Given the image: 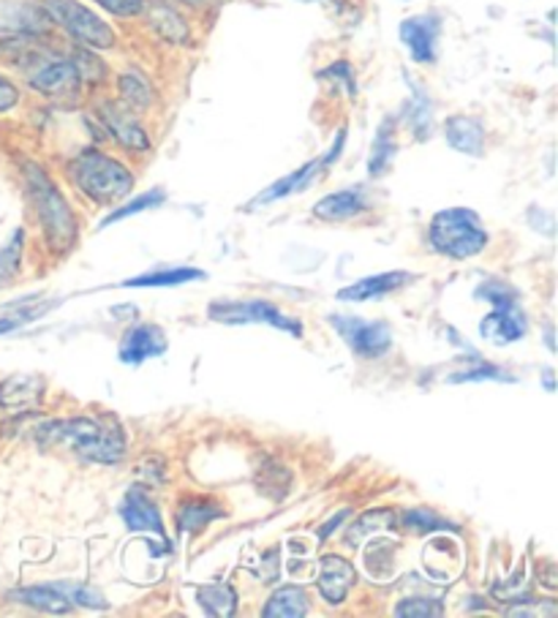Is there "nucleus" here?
Masks as SVG:
<instances>
[{"label":"nucleus","instance_id":"393cba45","mask_svg":"<svg viewBox=\"0 0 558 618\" xmlns=\"http://www.w3.org/2000/svg\"><path fill=\"white\" fill-rule=\"evenodd\" d=\"M395 150H398V144H395V128H393V121H388V123H382L377 139H373V150H370V159H368L370 175L379 177L382 172H388V166L393 164Z\"/></svg>","mask_w":558,"mask_h":618},{"label":"nucleus","instance_id":"473e14b6","mask_svg":"<svg viewBox=\"0 0 558 618\" xmlns=\"http://www.w3.org/2000/svg\"><path fill=\"white\" fill-rule=\"evenodd\" d=\"M20 254H23V232H17V238L7 249H0V287L12 283V278L17 276Z\"/></svg>","mask_w":558,"mask_h":618},{"label":"nucleus","instance_id":"ddd939ff","mask_svg":"<svg viewBox=\"0 0 558 618\" xmlns=\"http://www.w3.org/2000/svg\"><path fill=\"white\" fill-rule=\"evenodd\" d=\"M411 278L415 276L404 270L379 273V276H368V278H363V281L352 283V287L341 289V292H338V300H343V303H365V300H379V298H384V294L398 292V289L406 287Z\"/></svg>","mask_w":558,"mask_h":618},{"label":"nucleus","instance_id":"423d86ee","mask_svg":"<svg viewBox=\"0 0 558 618\" xmlns=\"http://www.w3.org/2000/svg\"><path fill=\"white\" fill-rule=\"evenodd\" d=\"M47 12L79 45L90 47V50H112L115 47V30L79 0H47Z\"/></svg>","mask_w":558,"mask_h":618},{"label":"nucleus","instance_id":"0eeeda50","mask_svg":"<svg viewBox=\"0 0 558 618\" xmlns=\"http://www.w3.org/2000/svg\"><path fill=\"white\" fill-rule=\"evenodd\" d=\"M207 316L221 325H267L289 336H303V325L297 319H289L267 300H218L207 308Z\"/></svg>","mask_w":558,"mask_h":618},{"label":"nucleus","instance_id":"39448f33","mask_svg":"<svg viewBox=\"0 0 558 618\" xmlns=\"http://www.w3.org/2000/svg\"><path fill=\"white\" fill-rule=\"evenodd\" d=\"M477 298L493 305L491 314L482 319L480 336L485 341L507 346V343L520 341L525 336V314L518 303V292L509 283L498 281V278H487L485 283L477 287Z\"/></svg>","mask_w":558,"mask_h":618},{"label":"nucleus","instance_id":"f03ea898","mask_svg":"<svg viewBox=\"0 0 558 618\" xmlns=\"http://www.w3.org/2000/svg\"><path fill=\"white\" fill-rule=\"evenodd\" d=\"M25 177H28L30 197H34L36 213H39V222L45 227L47 243L55 254H63V251H68L77 243V218H74L68 202L41 166L28 164L25 166Z\"/></svg>","mask_w":558,"mask_h":618},{"label":"nucleus","instance_id":"7c9ffc66","mask_svg":"<svg viewBox=\"0 0 558 618\" xmlns=\"http://www.w3.org/2000/svg\"><path fill=\"white\" fill-rule=\"evenodd\" d=\"M404 526H409V529L417 531V534H426V531H436V529H453V531L458 529V526L439 518V515L431 513V509H409V513L404 515Z\"/></svg>","mask_w":558,"mask_h":618},{"label":"nucleus","instance_id":"b1692460","mask_svg":"<svg viewBox=\"0 0 558 618\" xmlns=\"http://www.w3.org/2000/svg\"><path fill=\"white\" fill-rule=\"evenodd\" d=\"M196 600H200V605L205 607L211 616L218 618H229L234 613V607H238V596H234L232 585L227 583L205 585V589L196 591Z\"/></svg>","mask_w":558,"mask_h":618},{"label":"nucleus","instance_id":"a211bd4d","mask_svg":"<svg viewBox=\"0 0 558 618\" xmlns=\"http://www.w3.org/2000/svg\"><path fill=\"white\" fill-rule=\"evenodd\" d=\"M449 148L464 155H482L485 150V128L471 115H453L444 126Z\"/></svg>","mask_w":558,"mask_h":618},{"label":"nucleus","instance_id":"aec40b11","mask_svg":"<svg viewBox=\"0 0 558 618\" xmlns=\"http://www.w3.org/2000/svg\"><path fill=\"white\" fill-rule=\"evenodd\" d=\"M148 17H150V25L155 28V34H158L161 39L172 41V45H186V41L191 39L189 23H186V20L175 12V9L166 7V3H153Z\"/></svg>","mask_w":558,"mask_h":618},{"label":"nucleus","instance_id":"f704fd0d","mask_svg":"<svg viewBox=\"0 0 558 618\" xmlns=\"http://www.w3.org/2000/svg\"><path fill=\"white\" fill-rule=\"evenodd\" d=\"M96 3L115 17H134L144 9V0H96Z\"/></svg>","mask_w":558,"mask_h":618},{"label":"nucleus","instance_id":"6e6552de","mask_svg":"<svg viewBox=\"0 0 558 618\" xmlns=\"http://www.w3.org/2000/svg\"><path fill=\"white\" fill-rule=\"evenodd\" d=\"M330 325L348 343V349L363 354V357H382L393 346V332L384 321H365L357 316L332 314Z\"/></svg>","mask_w":558,"mask_h":618},{"label":"nucleus","instance_id":"1a4fd4ad","mask_svg":"<svg viewBox=\"0 0 558 618\" xmlns=\"http://www.w3.org/2000/svg\"><path fill=\"white\" fill-rule=\"evenodd\" d=\"M79 83H83V74L66 58H45L30 72V88L45 96H52V99L74 96L79 90Z\"/></svg>","mask_w":558,"mask_h":618},{"label":"nucleus","instance_id":"a19ab883","mask_svg":"<svg viewBox=\"0 0 558 618\" xmlns=\"http://www.w3.org/2000/svg\"><path fill=\"white\" fill-rule=\"evenodd\" d=\"M545 384H547V390H553V376H550V370L545 374Z\"/></svg>","mask_w":558,"mask_h":618},{"label":"nucleus","instance_id":"c85d7f7f","mask_svg":"<svg viewBox=\"0 0 558 618\" xmlns=\"http://www.w3.org/2000/svg\"><path fill=\"white\" fill-rule=\"evenodd\" d=\"M52 589L68 602V605H83V607H106V600L96 589L85 583H52Z\"/></svg>","mask_w":558,"mask_h":618},{"label":"nucleus","instance_id":"9d476101","mask_svg":"<svg viewBox=\"0 0 558 618\" xmlns=\"http://www.w3.org/2000/svg\"><path fill=\"white\" fill-rule=\"evenodd\" d=\"M442 34V23L436 14H417L401 23V41L409 50L411 61L433 63L436 61V45Z\"/></svg>","mask_w":558,"mask_h":618},{"label":"nucleus","instance_id":"72a5a7b5","mask_svg":"<svg viewBox=\"0 0 558 618\" xmlns=\"http://www.w3.org/2000/svg\"><path fill=\"white\" fill-rule=\"evenodd\" d=\"M398 616H409V618H436L442 616V605L436 600H428V596H411V600H404L398 607H395Z\"/></svg>","mask_w":558,"mask_h":618},{"label":"nucleus","instance_id":"6ab92c4d","mask_svg":"<svg viewBox=\"0 0 558 618\" xmlns=\"http://www.w3.org/2000/svg\"><path fill=\"white\" fill-rule=\"evenodd\" d=\"M321 166H327L325 159L308 161V164L300 166L297 172H292V175H287V177H283V180L272 182V186L267 188V191H262L259 197H256L254 202H251V207H262V204H270V202H276V199L289 197V193H294V191H303V188L308 186L310 180H314L316 172H319Z\"/></svg>","mask_w":558,"mask_h":618},{"label":"nucleus","instance_id":"4c0bfd02","mask_svg":"<svg viewBox=\"0 0 558 618\" xmlns=\"http://www.w3.org/2000/svg\"><path fill=\"white\" fill-rule=\"evenodd\" d=\"M477 379H504V381H507L509 376L502 374V370H498V368H493V365H482L480 370H469V374L453 376V381H477Z\"/></svg>","mask_w":558,"mask_h":618},{"label":"nucleus","instance_id":"f3484780","mask_svg":"<svg viewBox=\"0 0 558 618\" xmlns=\"http://www.w3.org/2000/svg\"><path fill=\"white\" fill-rule=\"evenodd\" d=\"M368 207V193L363 188H346V191L327 193L325 199L314 204V216L325 222H346L359 216Z\"/></svg>","mask_w":558,"mask_h":618},{"label":"nucleus","instance_id":"58836bf2","mask_svg":"<svg viewBox=\"0 0 558 618\" xmlns=\"http://www.w3.org/2000/svg\"><path fill=\"white\" fill-rule=\"evenodd\" d=\"M36 316H39V311H28V314H14V316H3V319H0V336H7V332L17 330V327H23V325H25V321L36 319Z\"/></svg>","mask_w":558,"mask_h":618},{"label":"nucleus","instance_id":"e433bc0d","mask_svg":"<svg viewBox=\"0 0 558 618\" xmlns=\"http://www.w3.org/2000/svg\"><path fill=\"white\" fill-rule=\"evenodd\" d=\"M20 101V90L14 88V83H9L7 77H0V112L14 110Z\"/></svg>","mask_w":558,"mask_h":618},{"label":"nucleus","instance_id":"412c9836","mask_svg":"<svg viewBox=\"0 0 558 618\" xmlns=\"http://www.w3.org/2000/svg\"><path fill=\"white\" fill-rule=\"evenodd\" d=\"M305 613H308V596L297 585H283L265 605L267 618H300Z\"/></svg>","mask_w":558,"mask_h":618},{"label":"nucleus","instance_id":"4be33fe9","mask_svg":"<svg viewBox=\"0 0 558 618\" xmlns=\"http://www.w3.org/2000/svg\"><path fill=\"white\" fill-rule=\"evenodd\" d=\"M205 273L196 270V267H172V270H155V273H144V276L128 278L123 281L121 287L137 289V287H177V283H189V281H202Z\"/></svg>","mask_w":558,"mask_h":618},{"label":"nucleus","instance_id":"c756f323","mask_svg":"<svg viewBox=\"0 0 558 618\" xmlns=\"http://www.w3.org/2000/svg\"><path fill=\"white\" fill-rule=\"evenodd\" d=\"M409 117H411V126H415L417 139H426L431 137V128H433V112H431V99L422 93L420 88L415 85V101L409 106Z\"/></svg>","mask_w":558,"mask_h":618},{"label":"nucleus","instance_id":"c9c22d12","mask_svg":"<svg viewBox=\"0 0 558 618\" xmlns=\"http://www.w3.org/2000/svg\"><path fill=\"white\" fill-rule=\"evenodd\" d=\"M321 77H338V83H343L346 85V90H348V96H354L357 93V85H354V74H352V66L348 63H332L330 68H327Z\"/></svg>","mask_w":558,"mask_h":618},{"label":"nucleus","instance_id":"20e7f679","mask_svg":"<svg viewBox=\"0 0 558 618\" xmlns=\"http://www.w3.org/2000/svg\"><path fill=\"white\" fill-rule=\"evenodd\" d=\"M428 240L433 249L453 260H471L487 245V232L480 216L469 207H447L433 216L428 227Z\"/></svg>","mask_w":558,"mask_h":618},{"label":"nucleus","instance_id":"a878e982","mask_svg":"<svg viewBox=\"0 0 558 618\" xmlns=\"http://www.w3.org/2000/svg\"><path fill=\"white\" fill-rule=\"evenodd\" d=\"M12 600L23 602V605L36 607V610H47V613H66L68 602L58 594L55 589L50 585H39V589H23V591H12Z\"/></svg>","mask_w":558,"mask_h":618},{"label":"nucleus","instance_id":"7ed1b4c3","mask_svg":"<svg viewBox=\"0 0 558 618\" xmlns=\"http://www.w3.org/2000/svg\"><path fill=\"white\" fill-rule=\"evenodd\" d=\"M68 175L77 182L79 191L99 204H112L117 199L128 197L134 188V175L121 164L110 159L101 150H83L77 159L68 164Z\"/></svg>","mask_w":558,"mask_h":618},{"label":"nucleus","instance_id":"2f4dec72","mask_svg":"<svg viewBox=\"0 0 558 618\" xmlns=\"http://www.w3.org/2000/svg\"><path fill=\"white\" fill-rule=\"evenodd\" d=\"M395 520H393V513H368L363 515V520H357V524L348 529L346 534V542L348 545H357L359 537H368L370 531H379V529H390Z\"/></svg>","mask_w":558,"mask_h":618},{"label":"nucleus","instance_id":"ea45409f","mask_svg":"<svg viewBox=\"0 0 558 618\" xmlns=\"http://www.w3.org/2000/svg\"><path fill=\"white\" fill-rule=\"evenodd\" d=\"M346 515H348V513H341V515H335V518H332V520H330V524H327V526H325V529H321V531H319V540H325V537H327V534H330V531H332V529H335V526H338V524H341V520H343V518H346Z\"/></svg>","mask_w":558,"mask_h":618},{"label":"nucleus","instance_id":"2eb2a0df","mask_svg":"<svg viewBox=\"0 0 558 618\" xmlns=\"http://www.w3.org/2000/svg\"><path fill=\"white\" fill-rule=\"evenodd\" d=\"M45 395V381L39 376L17 374L9 376L7 381H0V406L9 412H28L36 408Z\"/></svg>","mask_w":558,"mask_h":618},{"label":"nucleus","instance_id":"9b49d317","mask_svg":"<svg viewBox=\"0 0 558 618\" xmlns=\"http://www.w3.org/2000/svg\"><path fill=\"white\" fill-rule=\"evenodd\" d=\"M101 121H104L106 131L115 137V142H121L123 148L128 150H150V137L148 131L142 128V123L134 117V112L128 110L126 104H115V101H106L104 106L99 110Z\"/></svg>","mask_w":558,"mask_h":618},{"label":"nucleus","instance_id":"dca6fc26","mask_svg":"<svg viewBox=\"0 0 558 618\" xmlns=\"http://www.w3.org/2000/svg\"><path fill=\"white\" fill-rule=\"evenodd\" d=\"M123 524L131 531H153V534L164 537V520H161L158 507L148 499V493H142L139 488H131L128 496L121 504Z\"/></svg>","mask_w":558,"mask_h":618},{"label":"nucleus","instance_id":"cd10ccee","mask_svg":"<svg viewBox=\"0 0 558 618\" xmlns=\"http://www.w3.org/2000/svg\"><path fill=\"white\" fill-rule=\"evenodd\" d=\"M164 202H166V193L161 191V188H153V191H144L142 197H134L131 202L123 204V207H117V211L112 213L110 218H104V222H101V227H110V224L123 222V218H131V216H137V213L153 211V207H161V204H164Z\"/></svg>","mask_w":558,"mask_h":618},{"label":"nucleus","instance_id":"4468645a","mask_svg":"<svg viewBox=\"0 0 558 618\" xmlns=\"http://www.w3.org/2000/svg\"><path fill=\"white\" fill-rule=\"evenodd\" d=\"M357 572L352 564L341 556H325L319 562V591L330 605H341L352 591Z\"/></svg>","mask_w":558,"mask_h":618},{"label":"nucleus","instance_id":"5701e85b","mask_svg":"<svg viewBox=\"0 0 558 618\" xmlns=\"http://www.w3.org/2000/svg\"><path fill=\"white\" fill-rule=\"evenodd\" d=\"M224 518V509L218 507V504H211V502H186L180 507V513H177V529H180V534H196L200 529H205L211 520H218Z\"/></svg>","mask_w":558,"mask_h":618},{"label":"nucleus","instance_id":"bb28decb","mask_svg":"<svg viewBox=\"0 0 558 618\" xmlns=\"http://www.w3.org/2000/svg\"><path fill=\"white\" fill-rule=\"evenodd\" d=\"M121 96L128 106L134 110H144V106L153 104V88L148 85V79L137 72H128L121 77Z\"/></svg>","mask_w":558,"mask_h":618},{"label":"nucleus","instance_id":"79ce46f5","mask_svg":"<svg viewBox=\"0 0 558 618\" xmlns=\"http://www.w3.org/2000/svg\"><path fill=\"white\" fill-rule=\"evenodd\" d=\"M182 3H189V7H202L205 0H182Z\"/></svg>","mask_w":558,"mask_h":618},{"label":"nucleus","instance_id":"f257e3e1","mask_svg":"<svg viewBox=\"0 0 558 618\" xmlns=\"http://www.w3.org/2000/svg\"><path fill=\"white\" fill-rule=\"evenodd\" d=\"M41 447H68L77 458L93 464H117L126 455V437L123 428L90 420V417H72V420H52L36 431Z\"/></svg>","mask_w":558,"mask_h":618},{"label":"nucleus","instance_id":"f8f14e48","mask_svg":"<svg viewBox=\"0 0 558 618\" xmlns=\"http://www.w3.org/2000/svg\"><path fill=\"white\" fill-rule=\"evenodd\" d=\"M166 332L158 325H137L128 330L121 341V352L117 357L126 365H139L144 360L161 357L166 352Z\"/></svg>","mask_w":558,"mask_h":618}]
</instances>
